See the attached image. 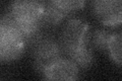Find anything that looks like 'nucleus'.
Returning a JSON list of instances; mask_svg holds the SVG:
<instances>
[{
  "instance_id": "nucleus-10",
  "label": "nucleus",
  "mask_w": 122,
  "mask_h": 81,
  "mask_svg": "<svg viewBox=\"0 0 122 81\" xmlns=\"http://www.w3.org/2000/svg\"><path fill=\"white\" fill-rule=\"evenodd\" d=\"M52 5L56 6L68 13H73L75 11L82 9L86 6L87 0H47Z\"/></svg>"
},
{
  "instance_id": "nucleus-7",
  "label": "nucleus",
  "mask_w": 122,
  "mask_h": 81,
  "mask_svg": "<svg viewBox=\"0 0 122 81\" xmlns=\"http://www.w3.org/2000/svg\"><path fill=\"white\" fill-rule=\"evenodd\" d=\"M71 13H68L66 11H63L56 6L52 5L46 0V7L42 18V24L47 28H55L61 24L62 22L66 21L70 16Z\"/></svg>"
},
{
  "instance_id": "nucleus-2",
  "label": "nucleus",
  "mask_w": 122,
  "mask_h": 81,
  "mask_svg": "<svg viewBox=\"0 0 122 81\" xmlns=\"http://www.w3.org/2000/svg\"><path fill=\"white\" fill-rule=\"evenodd\" d=\"M28 47L32 54L34 69L40 75L53 62L64 56L59 41L55 37L43 32Z\"/></svg>"
},
{
  "instance_id": "nucleus-8",
  "label": "nucleus",
  "mask_w": 122,
  "mask_h": 81,
  "mask_svg": "<svg viewBox=\"0 0 122 81\" xmlns=\"http://www.w3.org/2000/svg\"><path fill=\"white\" fill-rule=\"evenodd\" d=\"M121 40L122 34L120 30L113 32L109 38L106 50L107 55L118 67H121Z\"/></svg>"
},
{
  "instance_id": "nucleus-4",
  "label": "nucleus",
  "mask_w": 122,
  "mask_h": 81,
  "mask_svg": "<svg viewBox=\"0 0 122 81\" xmlns=\"http://www.w3.org/2000/svg\"><path fill=\"white\" fill-rule=\"evenodd\" d=\"M46 0H11L8 12L18 22L25 24H42Z\"/></svg>"
},
{
  "instance_id": "nucleus-9",
  "label": "nucleus",
  "mask_w": 122,
  "mask_h": 81,
  "mask_svg": "<svg viewBox=\"0 0 122 81\" xmlns=\"http://www.w3.org/2000/svg\"><path fill=\"white\" fill-rule=\"evenodd\" d=\"M113 32L107 29H97L91 36V43L94 49L106 53L107 45Z\"/></svg>"
},
{
  "instance_id": "nucleus-5",
  "label": "nucleus",
  "mask_w": 122,
  "mask_h": 81,
  "mask_svg": "<svg viewBox=\"0 0 122 81\" xmlns=\"http://www.w3.org/2000/svg\"><path fill=\"white\" fill-rule=\"evenodd\" d=\"M92 11L106 28H119L122 24V0H91Z\"/></svg>"
},
{
  "instance_id": "nucleus-6",
  "label": "nucleus",
  "mask_w": 122,
  "mask_h": 81,
  "mask_svg": "<svg viewBox=\"0 0 122 81\" xmlns=\"http://www.w3.org/2000/svg\"><path fill=\"white\" fill-rule=\"evenodd\" d=\"M41 77L46 80H77L81 69L72 60L63 56L46 68Z\"/></svg>"
},
{
  "instance_id": "nucleus-3",
  "label": "nucleus",
  "mask_w": 122,
  "mask_h": 81,
  "mask_svg": "<svg viewBox=\"0 0 122 81\" xmlns=\"http://www.w3.org/2000/svg\"><path fill=\"white\" fill-rule=\"evenodd\" d=\"M25 48V38L20 33L0 21V61L12 62L20 59Z\"/></svg>"
},
{
  "instance_id": "nucleus-1",
  "label": "nucleus",
  "mask_w": 122,
  "mask_h": 81,
  "mask_svg": "<svg viewBox=\"0 0 122 81\" xmlns=\"http://www.w3.org/2000/svg\"><path fill=\"white\" fill-rule=\"evenodd\" d=\"M91 36L89 22L81 18L69 17L64 24L58 40L63 54L79 69H89L94 64L95 54Z\"/></svg>"
}]
</instances>
